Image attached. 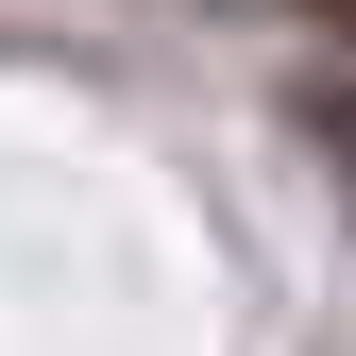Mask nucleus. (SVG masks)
Segmentation results:
<instances>
[{
    "mask_svg": "<svg viewBox=\"0 0 356 356\" xmlns=\"http://www.w3.org/2000/svg\"><path fill=\"white\" fill-rule=\"evenodd\" d=\"M323 17H339V34H356V0H323Z\"/></svg>",
    "mask_w": 356,
    "mask_h": 356,
    "instance_id": "nucleus-1",
    "label": "nucleus"
}]
</instances>
